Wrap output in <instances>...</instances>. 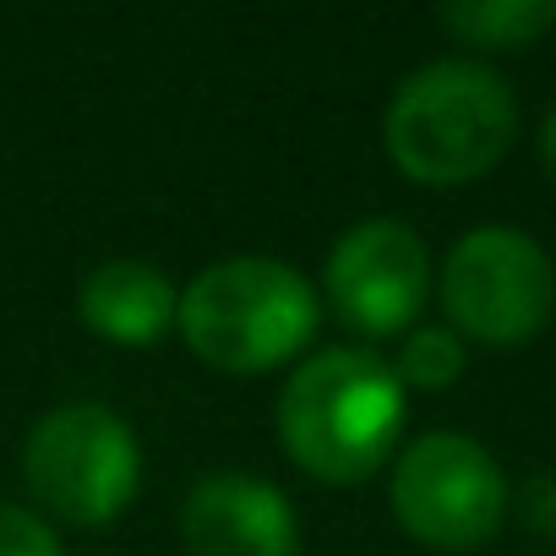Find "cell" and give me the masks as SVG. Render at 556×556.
Here are the masks:
<instances>
[{
  "instance_id": "cell-12",
  "label": "cell",
  "mask_w": 556,
  "mask_h": 556,
  "mask_svg": "<svg viewBox=\"0 0 556 556\" xmlns=\"http://www.w3.org/2000/svg\"><path fill=\"white\" fill-rule=\"evenodd\" d=\"M0 556H61V540L34 507L0 502Z\"/></svg>"
},
{
  "instance_id": "cell-14",
  "label": "cell",
  "mask_w": 556,
  "mask_h": 556,
  "mask_svg": "<svg viewBox=\"0 0 556 556\" xmlns=\"http://www.w3.org/2000/svg\"><path fill=\"white\" fill-rule=\"evenodd\" d=\"M540 164L551 169V180H556V110L540 121Z\"/></svg>"
},
{
  "instance_id": "cell-6",
  "label": "cell",
  "mask_w": 556,
  "mask_h": 556,
  "mask_svg": "<svg viewBox=\"0 0 556 556\" xmlns=\"http://www.w3.org/2000/svg\"><path fill=\"white\" fill-rule=\"evenodd\" d=\"M393 518L409 540L437 551H475L507 518V475L502 464L464 431H426L415 437L388 480Z\"/></svg>"
},
{
  "instance_id": "cell-3",
  "label": "cell",
  "mask_w": 556,
  "mask_h": 556,
  "mask_svg": "<svg viewBox=\"0 0 556 556\" xmlns=\"http://www.w3.org/2000/svg\"><path fill=\"white\" fill-rule=\"evenodd\" d=\"M175 328L218 371H273L317 333V290L278 256H224L180 290Z\"/></svg>"
},
{
  "instance_id": "cell-13",
  "label": "cell",
  "mask_w": 556,
  "mask_h": 556,
  "mask_svg": "<svg viewBox=\"0 0 556 556\" xmlns=\"http://www.w3.org/2000/svg\"><path fill=\"white\" fill-rule=\"evenodd\" d=\"M507 507H518L529 534H551L556 540V469H534Z\"/></svg>"
},
{
  "instance_id": "cell-7",
  "label": "cell",
  "mask_w": 556,
  "mask_h": 556,
  "mask_svg": "<svg viewBox=\"0 0 556 556\" xmlns=\"http://www.w3.org/2000/svg\"><path fill=\"white\" fill-rule=\"evenodd\" d=\"M328 306L366 339L404 333L431 295L426 240L399 218H366L328 251Z\"/></svg>"
},
{
  "instance_id": "cell-9",
  "label": "cell",
  "mask_w": 556,
  "mask_h": 556,
  "mask_svg": "<svg viewBox=\"0 0 556 556\" xmlns=\"http://www.w3.org/2000/svg\"><path fill=\"white\" fill-rule=\"evenodd\" d=\"M180 290L142 256H110L77 285V317L110 344H159L175 328Z\"/></svg>"
},
{
  "instance_id": "cell-11",
  "label": "cell",
  "mask_w": 556,
  "mask_h": 556,
  "mask_svg": "<svg viewBox=\"0 0 556 556\" xmlns=\"http://www.w3.org/2000/svg\"><path fill=\"white\" fill-rule=\"evenodd\" d=\"M464 339L453 328H415L393 361V377L404 388H420V393H442L464 377Z\"/></svg>"
},
{
  "instance_id": "cell-10",
  "label": "cell",
  "mask_w": 556,
  "mask_h": 556,
  "mask_svg": "<svg viewBox=\"0 0 556 556\" xmlns=\"http://www.w3.org/2000/svg\"><path fill=\"white\" fill-rule=\"evenodd\" d=\"M437 23L475 50H523L556 28V0H453Z\"/></svg>"
},
{
  "instance_id": "cell-1",
  "label": "cell",
  "mask_w": 556,
  "mask_h": 556,
  "mask_svg": "<svg viewBox=\"0 0 556 556\" xmlns=\"http://www.w3.org/2000/svg\"><path fill=\"white\" fill-rule=\"evenodd\" d=\"M409 399L371 350H317L278 393V442L290 464L328 485L371 480L399 447Z\"/></svg>"
},
{
  "instance_id": "cell-8",
  "label": "cell",
  "mask_w": 556,
  "mask_h": 556,
  "mask_svg": "<svg viewBox=\"0 0 556 556\" xmlns=\"http://www.w3.org/2000/svg\"><path fill=\"white\" fill-rule=\"evenodd\" d=\"M180 534L191 556H295L301 518L290 496L262 475L218 469L186 491Z\"/></svg>"
},
{
  "instance_id": "cell-5",
  "label": "cell",
  "mask_w": 556,
  "mask_h": 556,
  "mask_svg": "<svg viewBox=\"0 0 556 556\" xmlns=\"http://www.w3.org/2000/svg\"><path fill=\"white\" fill-rule=\"evenodd\" d=\"M442 312L458 339L518 350L529 344L556 306V267L540 240L523 229H469L442 262Z\"/></svg>"
},
{
  "instance_id": "cell-2",
  "label": "cell",
  "mask_w": 556,
  "mask_h": 556,
  "mask_svg": "<svg viewBox=\"0 0 556 556\" xmlns=\"http://www.w3.org/2000/svg\"><path fill=\"white\" fill-rule=\"evenodd\" d=\"M382 142L415 186H469L518 142V99L480 61H431L388 99Z\"/></svg>"
},
{
  "instance_id": "cell-4",
  "label": "cell",
  "mask_w": 556,
  "mask_h": 556,
  "mask_svg": "<svg viewBox=\"0 0 556 556\" xmlns=\"http://www.w3.org/2000/svg\"><path fill=\"white\" fill-rule=\"evenodd\" d=\"M23 480L50 518L77 529H104L137 496L142 480L137 431L104 404H61L28 431Z\"/></svg>"
}]
</instances>
